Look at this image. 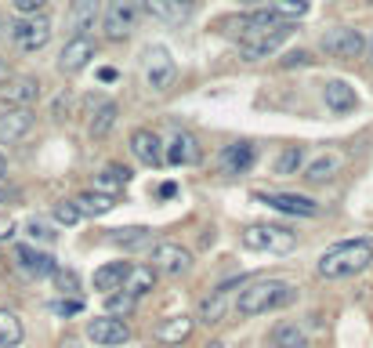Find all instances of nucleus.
I'll use <instances>...</instances> for the list:
<instances>
[{
  "label": "nucleus",
  "instance_id": "obj_1",
  "mask_svg": "<svg viewBox=\"0 0 373 348\" xmlns=\"http://www.w3.org/2000/svg\"><path fill=\"white\" fill-rule=\"evenodd\" d=\"M370 262H373V240L355 236V240H341L330 251H323L315 268L323 279H348V276H359L363 268H370Z\"/></svg>",
  "mask_w": 373,
  "mask_h": 348
},
{
  "label": "nucleus",
  "instance_id": "obj_2",
  "mask_svg": "<svg viewBox=\"0 0 373 348\" xmlns=\"http://www.w3.org/2000/svg\"><path fill=\"white\" fill-rule=\"evenodd\" d=\"M298 301V290L282 279H254L239 290L236 298V312L239 316H265V312H276V308H287Z\"/></svg>",
  "mask_w": 373,
  "mask_h": 348
},
{
  "label": "nucleus",
  "instance_id": "obj_3",
  "mask_svg": "<svg viewBox=\"0 0 373 348\" xmlns=\"http://www.w3.org/2000/svg\"><path fill=\"white\" fill-rule=\"evenodd\" d=\"M243 247L254 251V254H290L298 247V236L282 225H268V222H257L243 229Z\"/></svg>",
  "mask_w": 373,
  "mask_h": 348
},
{
  "label": "nucleus",
  "instance_id": "obj_4",
  "mask_svg": "<svg viewBox=\"0 0 373 348\" xmlns=\"http://www.w3.org/2000/svg\"><path fill=\"white\" fill-rule=\"evenodd\" d=\"M138 15H141V0H109L106 15H101V36L112 44L127 40L138 30Z\"/></svg>",
  "mask_w": 373,
  "mask_h": 348
},
{
  "label": "nucleus",
  "instance_id": "obj_5",
  "mask_svg": "<svg viewBox=\"0 0 373 348\" xmlns=\"http://www.w3.org/2000/svg\"><path fill=\"white\" fill-rule=\"evenodd\" d=\"M141 76L152 91H167L178 76V66H174V55L167 51L163 44H149L141 51Z\"/></svg>",
  "mask_w": 373,
  "mask_h": 348
},
{
  "label": "nucleus",
  "instance_id": "obj_6",
  "mask_svg": "<svg viewBox=\"0 0 373 348\" xmlns=\"http://www.w3.org/2000/svg\"><path fill=\"white\" fill-rule=\"evenodd\" d=\"M8 36H11V44H15L19 51L33 55V51L47 47V40H51V22L44 15H19L15 22L8 25Z\"/></svg>",
  "mask_w": 373,
  "mask_h": 348
},
{
  "label": "nucleus",
  "instance_id": "obj_7",
  "mask_svg": "<svg viewBox=\"0 0 373 348\" xmlns=\"http://www.w3.org/2000/svg\"><path fill=\"white\" fill-rule=\"evenodd\" d=\"M319 47H323L330 58H363L366 55V40L355 25H333V30H326Z\"/></svg>",
  "mask_w": 373,
  "mask_h": 348
},
{
  "label": "nucleus",
  "instance_id": "obj_8",
  "mask_svg": "<svg viewBox=\"0 0 373 348\" xmlns=\"http://www.w3.org/2000/svg\"><path fill=\"white\" fill-rule=\"evenodd\" d=\"M160 141H163V163H174V167L200 163V141L185 127H171Z\"/></svg>",
  "mask_w": 373,
  "mask_h": 348
},
{
  "label": "nucleus",
  "instance_id": "obj_9",
  "mask_svg": "<svg viewBox=\"0 0 373 348\" xmlns=\"http://www.w3.org/2000/svg\"><path fill=\"white\" fill-rule=\"evenodd\" d=\"M293 33H298V25L287 19L282 25H276V30H268L261 36H254V40H247V44H239V51H243V58L247 62H261L268 55H276V51H282V44H287Z\"/></svg>",
  "mask_w": 373,
  "mask_h": 348
},
{
  "label": "nucleus",
  "instance_id": "obj_10",
  "mask_svg": "<svg viewBox=\"0 0 373 348\" xmlns=\"http://www.w3.org/2000/svg\"><path fill=\"white\" fill-rule=\"evenodd\" d=\"M152 268H156L160 276H185L189 268H192V254L182 247V243H171V240H163L152 247Z\"/></svg>",
  "mask_w": 373,
  "mask_h": 348
},
{
  "label": "nucleus",
  "instance_id": "obj_11",
  "mask_svg": "<svg viewBox=\"0 0 373 348\" xmlns=\"http://www.w3.org/2000/svg\"><path fill=\"white\" fill-rule=\"evenodd\" d=\"M257 203H268L272 211L293 214V218H312L319 211V203L312 196H301V192H254Z\"/></svg>",
  "mask_w": 373,
  "mask_h": 348
},
{
  "label": "nucleus",
  "instance_id": "obj_12",
  "mask_svg": "<svg viewBox=\"0 0 373 348\" xmlns=\"http://www.w3.org/2000/svg\"><path fill=\"white\" fill-rule=\"evenodd\" d=\"M36 124V113L29 106H11L0 113V146H11V141H19L33 131Z\"/></svg>",
  "mask_w": 373,
  "mask_h": 348
},
{
  "label": "nucleus",
  "instance_id": "obj_13",
  "mask_svg": "<svg viewBox=\"0 0 373 348\" xmlns=\"http://www.w3.org/2000/svg\"><path fill=\"white\" fill-rule=\"evenodd\" d=\"M87 338H91L95 345H101V348H112V345H127L131 341V330H127V323L120 316H101V319H91L87 323Z\"/></svg>",
  "mask_w": 373,
  "mask_h": 348
},
{
  "label": "nucleus",
  "instance_id": "obj_14",
  "mask_svg": "<svg viewBox=\"0 0 373 348\" xmlns=\"http://www.w3.org/2000/svg\"><path fill=\"white\" fill-rule=\"evenodd\" d=\"M127 146H131L134 160L141 167H163V141H160V135H152L149 127H134L131 138H127Z\"/></svg>",
  "mask_w": 373,
  "mask_h": 348
},
{
  "label": "nucleus",
  "instance_id": "obj_15",
  "mask_svg": "<svg viewBox=\"0 0 373 348\" xmlns=\"http://www.w3.org/2000/svg\"><path fill=\"white\" fill-rule=\"evenodd\" d=\"M341 167H344V160H341V152H315L312 160H304V167H301V178L304 182H315V185H326V182H333V178L341 174Z\"/></svg>",
  "mask_w": 373,
  "mask_h": 348
},
{
  "label": "nucleus",
  "instance_id": "obj_16",
  "mask_svg": "<svg viewBox=\"0 0 373 348\" xmlns=\"http://www.w3.org/2000/svg\"><path fill=\"white\" fill-rule=\"evenodd\" d=\"M91 58H95V40L91 36H69V44L62 47V55H58V69L66 76H76Z\"/></svg>",
  "mask_w": 373,
  "mask_h": 348
},
{
  "label": "nucleus",
  "instance_id": "obj_17",
  "mask_svg": "<svg viewBox=\"0 0 373 348\" xmlns=\"http://www.w3.org/2000/svg\"><path fill=\"white\" fill-rule=\"evenodd\" d=\"M15 265L22 268L25 276H33V279L55 276V268H58L55 257L44 254V251H36V247H29V243H19V247H15Z\"/></svg>",
  "mask_w": 373,
  "mask_h": 348
},
{
  "label": "nucleus",
  "instance_id": "obj_18",
  "mask_svg": "<svg viewBox=\"0 0 373 348\" xmlns=\"http://www.w3.org/2000/svg\"><path fill=\"white\" fill-rule=\"evenodd\" d=\"M257 160V149L250 141H232L221 149V174H247Z\"/></svg>",
  "mask_w": 373,
  "mask_h": 348
},
{
  "label": "nucleus",
  "instance_id": "obj_19",
  "mask_svg": "<svg viewBox=\"0 0 373 348\" xmlns=\"http://www.w3.org/2000/svg\"><path fill=\"white\" fill-rule=\"evenodd\" d=\"M141 8L167 25H182L192 15V0H141Z\"/></svg>",
  "mask_w": 373,
  "mask_h": 348
},
{
  "label": "nucleus",
  "instance_id": "obj_20",
  "mask_svg": "<svg viewBox=\"0 0 373 348\" xmlns=\"http://www.w3.org/2000/svg\"><path fill=\"white\" fill-rule=\"evenodd\" d=\"M98 22V0H73L69 15H66V30L69 36H87Z\"/></svg>",
  "mask_w": 373,
  "mask_h": 348
},
{
  "label": "nucleus",
  "instance_id": "obj_21",
  "mask_svg": "<svg viewBox=\"0 0 373 348\" xmlns=\"http://www.w3.org/2000/svg\"><path fill=\"white\" fill-rule=\"evenodd\" d=\"M0 98L11 102V106H33V102L40 98V80H36V76H15V80H4Z\"/></svg>",
  "mask_w": 373,
  "mask_h": 348
},
{
  "label": "nucleus",
  "instance_id": "obj_22",
  "mask_svg": "<svg viewBox=\"0 0 373 348\" xmlns=\"http://www.w3.org/2000/svg\"><path fill=\"white\" fill-rule=\"evenodd\" d=\"M323 102H326L330 113H352L359 106V95H355V87L348 80H330L323 87Z\"/></svg>",
  "mask_w": 373,
  "mask_h": 348
},
{
  "label": "nucleus",
  "instance_id": "obj_23",
  "mask_svg": "<svg viewBox=\"0 0 373 348\" xmlns=\"http://www.w3.org/2000/svg\"><path fill=\"white\" fill-rule=\"evenodd\" d=\"M156 279H160V272L152 265H131L127 268V276H123V294H131V298H145V294L156 287Z\"/></svg>",
  "mask_w": 373,
  "mask_h": 348
},
{
  "label": "nucleus",
  "instance_id": "obj_24",
  "mask_svg": "<svg viewBox=\"0 0 373 348\" xmlns=\"http://www.w3.org/2000/svg\"><path fill=\"white\" fill-rule=\"evenodd\" d=\"M76 207H80L84 218H101V214H109L112 207H117V196H109V192H80V196L73 200Z\"/></svg>",
  "mask_w": 373,
  "mask_h": 348
},
{
  "label": "nucleus",
  "instance_id": "obj_25",
  "mask_svg": "<svg viewBox=\"0 0 373 348\" xmlns=\"http://www.w3.org/2000/svg\"><path fill=\"white\" fill-rule=\"evenodd\" d=\"M228 312V287H217L200 301V323H221Z\"/></svg>",
  "mask_w": 373,
  "mask_h": 348
},
{
  "label": "nucleus",
  "instance_id": "obj_26",
  "mask_svg": "<svg viewBox=\"0 0 373 348\" xmlns=\"http://www.w3.org/2000/svg\"><path fill=\"white\" fill-rule=\"evenodd\" d=\"M127 262H109V265H101L98 272H95V290L101 294H112V290H120L123 287V276H127Z\"/></svg>",
  "mask_w": 373,
  "mask_h": 348
},
{
  "label": "nucleus",
  "instance_id": "obj_27",
  "mask_svg": "<svg viewBox=\"0 0 373 348\" xmlns=\"http://www.w3.org/2000/svg\"><path fill=\"white\" fill-rule=\"evenodd\" d=\"M189 334H192V319L189 316H171L156 327V341L160 345H178V341H185Z\"/></svg>",
  "mask_w": 373,
  "mask_h": 348
},
{
  "label": "nucleus",
  "instance_id": "obj_28",
  "mask_svg": "<svg viewBox=\"0 0 373 348\" xmlns=\"http://www.w3.org/2000/svg\"><path fill=\"white\" fill-rule=\"evenodd\" d=\"M152 240V229L145 225H127V229H112L109 232V243H117V247H127V251H138V247H145V243Z\"/></svg>",
  "mask_w": 373,
  "mask_h": 348
},
{
  "label": "nucleus",
  "instance_id": "obj_29",
  "mask_svg": "<svg viewBox=\"0 0 373 348\" xmlns=\"http://www.w3.org/2000/svg\"><path fill=\"white\" fill-rule=\"evenodd\" d=\"M117 116H120V106L117 102H98V109H95V116H91V138H106L109 131H112V124H117Z\"/></svg>",
  "mask_w": 373,
  "mask_h": 348
},
{
  "label": "nucleus",
  "instance_id": "obj_30",
  "mask_svg": "<svg viewBox=\"0 0 373 348\" xmlns=\"http://www.w3.org/2000/svg\"><path fill=\"white\" fill-rule=\"evenodd\" d=\"M268 341H272L276 348H308V334L298 323H279L272 334H268Z\"/></svg>",
  "mask_w": 373,
  "mask_h": 348
},
{
  "label": "nucleus",
  "instance_id": "obj_31",
  "mask_svg": "<svg viewBox=\"0 0 373 348\" xmlns=\"http://www.w3.org/2000/svg\"><path fill=\"white\" fill-rule=\"evenodd\" d=\"M15 345H22V323L15 312L0 308V348H15Z\"/></svg>",
  "mask_w": 373,
  "mask_h": 348
},
{
  "label": "nucleus",
  "instance_id": "obj_32",
  "mask_svg": "<svg viewBox=\"0 0 373 348\" xmlns=\"http://www.w3.org/2000/svg\"><path fill=\"white\" fill-rule=\"evenodd\" d=\"M301 167H304V149H301V146H287V149L276 156L272 171H276V174H298Z\"/></svg>",
  "mask_w": 373,
  "mask_h": 348
},
{
  "label": "nucleus",
  "instance_id": "obj_33",
  "mask_svg": "<svg viewBox=\"0 0 373 348\" xmlns=\"http://www.w3.org/2000/svg\"><path fill=\"white\" fill-rule=\"evenodd\" d=\"M261 8H272V11H279L282 19H301V15H308V0H261Z\"/></svg>",
  "mask_w": 373,
  "mask_h": 348
},
{
  "label": "nucleus",
  "instance_id": "obj_34",
  "mask_svg": "<svg viewBox=\"0 0 373 348\" xmlns=\"http://www.w3.org/2000/svg\"><path fill=\"white\" fill-rule=\"evenodd\" d=\"M51 218H55L58 225H80V207H76L73 200H58L55 207H51Z\"/></svg>",
  "mask_w": 373,
  "mask_h": 348
},
{
  "label": "nucleus",
  "instance_id": "obj_35",
  "mask_svg": "<svg viewBox=\"0 0 373 348\" xmlns=\"http://www.w3.org/2000/svg\"><path fill=\"white\" fill-rule=\"evenodd\" d=\"M134 301H138V298H131V294L112 290V294H106V312H109V316H127V312L134 308Z\"/></svg>",
  "mask_w": 373,
  "mask_h": 348
},
{
  "label": "nucleus",
  "instance_id": "obj_36",
  "mask_svg": "<svg viewBox=\"0 0 373 348\" xmlns=\"http://www.w3.org/2000/svg\"><path fill=\"white\" fill-rule=\"evenodd\" d=\"M55 287L62 290V294H80V276L73 272V268H55Z\"/></svg>",
  "mask_w": 373,
  "mask_h": 348
},
{
  "label": "nucleus",
  "instance_id": "obj_37",
  "mask_svg": "<svg viewBox=\"0 0 373 348\" xmlns=\"http://www.w3.org/2000/svg\"><path fill=\"white\" fill-rule=\"evenodd\" d=\"M25 236L29 240H36V243H55V232H51V225H44V222H25Z\"/></svg>",
  "mask_w": 373,
  "mask_h": 348
},
{
  "label": "nucleus",
  "instance_id": "obj_38",
  "mask_svg": "<svg viewBox=\"0 0 373 348\" xmlns=\"http://www.w3.org/2000/svg\"><path fill=\"white\" fill-rule=\"evenodd\" d=\"M101 174H106V178H112V182H117V185H127V182H131V167H123V163H109V167H101Z\"/></svg>",
  "mask_w": 373,
  "mask_h": 348
},
{
  "label": "nucleus",
  "instance_id": "obj_39",
  "mask_svg": "<svg viewBox=\"0 0 373 348\" xmlns=\"http://www.w3.org/2000/svg\"><path fill=\"white\" fill-rule=\"evenodd\" d=\"M11 8H15L19 15H40L47 8V0H11Z\"/></svg>",
  "mask_w": 373,
  "mask_h": 348
},
{
  "label": "nucleus",
  "instance_id": "obj_40",
  "mask_svg": "<svg viewBox=\"0 0 373 348\" xmlns=\"http://www.w3.org/2000/svg\"><path fill=\"white\" fill-rule=\"evenodd\" d=\"M51 308H55L58 316H76V312H84V298H73V301H51Z\"/></svg>",
  "mask_w": 373,
  "mask_h": 348
},
{
  "label": "nucleus",
  "instance_id": "obj_41",
  "mask_svg": "<svg viewBox=\"0 0 373 348\" xmlns=\"http://www.w3.org/2000/svg\"><path fill=\"white\" fill-rule=\"evenodd\" d=\"M308 62H312V55H308V51H290V55H282V66H287V69L308 66Z\"/></svg>",
  "mask_w": 373,
  "mask_h": 348
},
{
  "label": "nucleus",
  "instance_id": "obj_42",
  "mask_svg": "<svg viewBox=\"0 0 373 348\" xmlns=\"http://www.w3.org/2000/svg\"><path fill=\"white\" fill-rule=\"evenodd\" d=\"M117 76H120V73L112 69V66H101V69H98V80H101V84H112Z\"/></svg>",
  "mask_w": 373,
  "mask_h": 348
},
{
  "label": "nucleus",
  "instance_id": "obj_43",
  "mask_svg": "<svg viewBox=\"0 0 373 348\" xmlns=\"http://www.w3.org/2000/svg\"><path fill=\"white\" fill-rule=\"evenodd\" d=\"M156 192H160V196L167 200V196H174V192H178V185H174V182H163V185H160Z\"/></svg>",
  "mask_w": 373,
  "mask_h": 348
},
{
  "label": "nucleus",
  "instance_id": "obj_44",
  "mask_svg": "<svg viewBox=\"0 0 373 348\" xmlns=\"http://www.w3.org/2000/svg\"><path fill=\"white\" fill-rule=\"evenodd\" d=\"M8 178V160H4V152H0V182Z\"/></svg>",
  "mask_w": 373,
  "mask_h": 348
},
{
  "label": "nucleus",
  "instance_id": "obj_45",
  "mask_svg": "<svg viewBox=\"0 0 373 348\" xmlns=\"http://www.w3.org/2000/svg\"><path fill=\"white\" fill-rule=\"evenodd\" d=\"M62 348H80V341H76V338H62Z\"/></svg>",
  "mask_w": 373,
  "mask_h": 348
},
{
  "label": "nucleus",
  "instance_id": "obj_46",
  "mask_svg": "<svg viewBox=\"0 0 373 348\" xmlns=\"http://www.w3.org/2000/svg\"><path fill=\"white\" fill-rule=\"evenodd\" d=\"M0 80H8V58H0Z\"/></svg>",
  "mask_w": 373,
  "mask_h": 348
},
{
  "label": "nucleus",
  "instance_id": "obj_47",
  "mask_svg": "<svg viewBox=\"0 0 373 348\" xmlns=\"http://www.w3.org/2000/svg\"><path fill=\"white\" fill-rule=\"evenodd\" d=\"M11 200V192H4V189H0V203H8Z\"/></svg>",
  "mask_w": 373,
  "mask_h": 348
},
{
  "label": "nucleus",
  "instance_id": "obj_48",
  "mask_svg": "<svg viewBox=\"0 0 373 348\" xmlns=\"http://www.w3.org/2000/svg\"><path fill=\"white\" fill-rule=\"evenodd\" d=\"M366 47H370V62H373V33H370V44Z\"/></svg>",
  "mask_w": 373,
  "mask_h": 348
},
{
  "label": "nucleus",
  "instance_id": "obj_49",
  "mask_svg": "<svg viewBox=\"0 0 373 348\" xmlns=\"http://www.w3.org/2000/svg\"><path fill=\"white\" fill-rule=\"evenodd\" d=\"M0 33H4V22H0Z\"/></svg>",
  "mask_w": 373,
  "mask_h": 348
},
{
  "label": "nucleus",
  "instance_id": "obj_50",
  "mask_svg": "<svg viewBox=\"0 0 373 348\" xmlns=\"http://www.w3.org/2000/svg\"><path fill=\"white\" fill-rule=\"evenodd\" d=\"M366 4H373V0H366Z\"/></svg>",
  "mask_w": 373,
  "mask_h": 348
}]
</instances>
